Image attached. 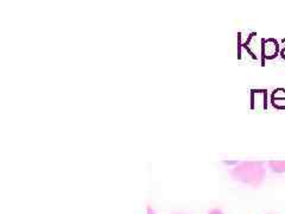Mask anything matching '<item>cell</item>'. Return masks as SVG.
Returning a JSON list of instances; mask_svg holds the SVG:
<instances>
[{
  "instance_id": "cell-1",
  "label": "cell",
  "mask_w": 285,
  "mask_h": 214,
  "mask_svg": "<svg viewBox=\"0 0 285 214\" xmlns=\"http://www.w3.org/2000/svg\"><path fill=\"white\" fill-rule=\"evenodd\" d=\"M234 174L237 175V177H239L240 180L255 183V182H259L263 177V168L260 164L248 163V164H244L242 167L237 169V171Z\"/></svg>"
},
{
  "instance_id": "cell-2",
  "label": "cell",
  "mask_w": 285,
  "mask_h": 214,
  "mask_svg": "<svg viewBox=\"0 0 285 214\" xmlns=\"http://www.w3.org/2000/svg\"><path fill=\"white\" fill-rule=\"evenodd\" d=\"M272 170L276 173H284L285 171V160H273L270 163Z\"/></svg>"
}]
</instances>
